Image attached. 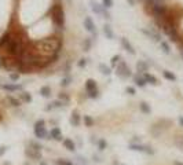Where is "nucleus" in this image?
I'll list each match as a JSON object with an SVG mask.
<instances>
[{"instance_id": "nucleus-39", "label": "nucleus", "mask_w": 183, "mask_h": 165, "mask_svg": "<svg viewBox=\"0 0 183 165\" xmlns=\"http://www.w3.org/2000/svg\"><path fill=\"white\" fill-rule=\"evenodd\" d=\"M77 65H78V68H84V66L87 65V59H85V58H81V59L77 62Z\"/></svg>"}, {"instance_id": "nucleus-50", "label": "nucleus", "mask_w": 183, "mask_h": 165, "mask_svg": "<svg viewBox=\"0 0 183 165\" xmlns=\"http://www.w3.org/2000/svg\"><path fill=\"white\" fill-rule=\"evenodd\" d=\"M68 2H70V0H68Z\"/></svg>"}, {"instance_id": "nucleus-18", "label": "nucleus", "mask_w": 183, "mask_h": 165, "mask_svg": "<svg viewBox=\"0 0 183 165\" xmlns=\"http://www.w3.org/2000/svg\"><path fill=\"white\" fill-rule=\"evenodd\" d=\"M40 95L44 96V98H50V96H51V87H50V85L42 87L40 88Z\"/></svg>"}, {"instance_id": "nucleus-7", "label": "nucleus", "mask_w": 183, "mask_h": 165, "mask_svg": "<svg viewBox=\"0 0 183 165\" xmlns=\"http://www.w3.org/2000/svg\"><path fill=\"white\" fill-rule=\"evenodd\" d=\"M141 32L143 33L145 36L149 37V39H151L153 41H158V43L161 41V36H160V35H158L157 32H154L153 29H145V28H142Z\"/></svg>"}, {"instance_id": "nucleus-29", "label": "nucleus", "mask_w": 183, "mask_h": 165, "mask_svg": "<svg viewBox=\"0 0 183 165\" xmlns=\"http://www.w3.org/2000/svg\"><path fill=\"white\" fill-rule=\"evenodd\" d=\"M70 81H72V77L68 74V76H65V77L61 80V85H62V87H68V85L70 84Z\"/></svg>"}, {"instance_id": "nucleus-28", "label": "nucleus", "mask_w": 183, "mask_h": 165, "mask_svg": "<svg viewBox=\"0 0 183 165\" xmlns=\"http://www.w3.org/2000/svg\"><path fill=\"white\" fill-rule=\"evenodd\" d=\"M19 98L24 101V102H32V96L29 92H21L19 94Z\"/></svg>"}, {"instance_id": "nucleus-10", "label": "nucleus", "mask_w": 183, "mask_h": 165, "mask_svg": "<svg viewBox=\"0 0 183 165\" xmlns=\"http://www.w3.org/2000/svg\"><path fill=\"white\" fill-rule=\"evenodd\" d=\"M48 136H50V139H54V140H62V132H61V129L58 127H54L50 131Z\"/></svg>"}, {"instance_id": "nucleus-49", "label": "nucleus", "mask_w": 183, "mask_h": 165, "mask_svg": "<svg viewBox=\"0 0 183 165\" xmlns=\"http://www.w3.org/2000/svg\"><path fill=\"white\" fill-rule=\"evenodd\" d=\"M180 57H182V59H183V52H180Z\"/></svg>"}, {"instance_id": "nucleus-35", "label": "nucleus", "mask_w": 183, "mask_h": 165, "mask_svg": "<svg viewBox=\"0 0 183 165\" xmlns=\"http://www.w3.org/2000/svg\"><path fill=\"white\" fill-rule=\"evenodd\" d=\"M102 6L105 8H110L113 6V0H102Z\"/></svg>"}, {"instance_id": "nucleus-44", "label": "nucleus", "mask_w": 183, "mask_h": 165, "mask_svg": "<svg viewBox=\"0 0 183 165\" xmlns=\"http://www.w3.org/2000/svg\"><path fill=\"white\" fill-rule=\"evenodd\" d=\"M179 124H180V127H183V116L179 117Z\"/></svg>"}, {"instance_id": "nucleus-34", "label": "nucleus", "mask_w": 183, "mask_h": 165, "mask_svg": "<svg viewBox=\"0 0 183 165\" xmlns=\"http://www.w3.org/2000/svg\"><path fill=\"white\" fill-rule=\"evenodd\" d=\"M175 143H176V146L179 147V149L183 150V136H178L176 140H175Z\"/></svg>"}, {"instance_id": "nucleus-9", "label": "nucleus", "mask_w": 183, "mask_h": 165, "mask_svg": "<svg viewBox=\"0 0 183 165\" xmlns=\"http://www.w3.org/2000/svg\"><path fill=\"white\" fill-rule=\"evenodd\" d=\"M0 88L8 91V92H15V91H21L22 85L21 84H11V83H7V84H0Z\"/></svg>"}, {"instance_id": "nucleus-5", "label": "nucleus", "mask_w": 183, "mask_h": 165, "mask_svg": "<svg viewBox=\"0 0 183 165\" xmlns=\"http://www.w3.org/2000/svg\"><path fill=\"white\" fill-rule=\"evenodd\" d=\"M83 24H84V28H85V30L87 32H90V33H92L94 36H98V32H96V26H95V22L92 21V18L91 17H84V21H83Z\"/></svg>"}, {"instance_id": "nucleus-43", "label": "nucleus", "mask_w": 183, "mask_h": 165, "mask_svg": "<svg viewBox=\"0 0 183 165\" xmlns=\"http://www.w3.org/2000/svg\"><path fill=\"white\" fill-rule=\"evenodd\" d=\"M6 150H7V147H6V146H2V147H0V156L6 153Z\"/></svg>"}, {"instance_id": "nucleus-2", "label": "nucleus", "mask_w": 183, "mask_h": 165, "mask_svg": "<svg viewBox=\"0 0 183 165\" xmlns=\"http://www.w3.org/2000/svg\"><path fill=\"white\" fill-rule=\"evenodd\" d=\"M50 14H51V19L58 28L65 26V11H63V7L59 3H55L54 6H51L50 8Z\"/></svg>"}, {"instance_id": "nucleus-20", "label": "nucleus", "mask_w": 183, "mask_h": 165, "mask_svg": "<svg viewBox=\"0 0 183 165\" xmlns=\"http://www.w3.org/2000/svg\"><path fill=\"white\" fill-rule=\"evenodd\" d=\"M99 72L102 73L103 76H110L111 69L109 68V66H106L105 63H99Z\"/></svg>"}, {"instance_id": "nucleus-6", "label": "nucleus", "mask_w": 183, "mask_h": 165, "mask_svg": "<svg viewBox=\"0 0 183 165\" xmlns=\"http://www.w3.org/2000/svg\"><path fill=\"white\" fill-rule=\"evenodd\" d=\"M129 149L134 151H141V153H146V154H154V150L149 146H143V144H135L132 143L129 144Z\"/></svg>"}, {"instance_id": "nucleus-1", "label": "nucleus", "mask_w": 183, "mask_h": 165, "mask_svg": "<svg viewBox=\"0 0 183 165\" xmlns=\"http://www.w3.org/2000/svg\"><path fill=\"white\" fill-rule=\"evenodd\" d=\"M146 8L156 19L164 18V17H167V15L171 12V10L168 8V6H165L164 3H147Z\"/></svg>"}, {"instance_id": "nucleus-45", "label": "nucleus", "mask_w": 183, "mask_h": 165, "mask_svg": "<svg viewBox=\"0 0 183 165\" xmlns=\"http://www.w3.org/2000/svg\"><path fill=\"white\" fill-rule=\"evenodd\" d=\"M127 2L129 3V6H134V4H135V0H127Z\"/></svg>"}, {"instance_id": "nucleus-36", "label": "nucleus", "mask_w": 183, "mask_h": 165, "mask_svg": "<svg viewBox=\"0 0 183 165\" xmlns=\"http://www.w3.org/2000/svg\"><path fill=\"white\" fill-rule=\"evenodd\" d=\"M30 146H32L33 150H37V151L42 150V144H40V143H36V142H30Z\"/></svg>"}, {"instance_id": "nucleus-17", "label": "nucleus", "mask_w": 183, "mask_h": 165, "mask_svg": "<svg viewBox=\"0 0 183 165\" xmlns=\"http://www.w3.org/2000/svg\"><path fill=\"white\" fill-rule=\"evenodd\" d=\"M134 83H135V85H138L141 88H143L146 85V81H145L143 76H134Z\"/></svg>"}, {"instance_id": "nucleus-40", "label": "nucleus", "mask_w": 183, "mask_h": 165, "mask_svg": "<svg viewBox=\"0 0 183 165\" xmlns=\"http://www.w3.org/2000/svg\"><path fill=\"white\" fill-rule=\"evenodd\" d=\"M10 78H11L12 81H17L19 78V73H11V74H10Z\"/></svg>"}, {"instance_id": "nucleus-42", "label": "nucleus", "mask_w": 183, "mask_h": 165, "mask_svg": "<svg viewBox=\"0 0 183 165\" xmlns=\"http://www.w3.org/2000/svg\"><path fill=\"white\" fill-rule=\"evenodd\" d=\"M165 0H146V3H164Z\"/></svg>"}, {"instance_id": "nucleus-21", "label": "nucleus", "mask_w": 183, "mask_h": 165, "mask_svg": "<svg viewBox=\"0 0 183 165\" xmlns=\"http://www.w3.org/2000/svg\"><path fill=\"white\" fill-rule=\"evenodd\" d=\"M26 154L30 156L32 158H35V160H42V154H40V151H37V150L29 149V150H26Z\"/></svg>"}, {"instance_id": "nucleus-13", "label": "nucleus", "mask_w": 183, "mask_h": 165, "mask_svg": "<svg viewBox=\"0 0 183 165\" xmlns=\"http://www.w3.org/2000/svg\"><path fill=\"white\" fill-rule=\"evenodd\" d=\"M143 78H145V81H146V84L149 83V84H153V85H157L158 84V81H157V78L154 77L153 74H150V73H143Z\"/></svg>"}, {"instance_id": "nucleus-41", "label": "nucleus", "mask_w": 183, "mask_h": 165, "mask_svg": "<svg viewBox=\"0 0 183 165\" xmlns=\"http://www.w3.org/2000/svg\"><path fill=\"white\" fill-rule=\"evenodd\" d=\"M127 92L129 94V95H135V88H132V87H127Z\"/></svg>"}, {"instance_id": "nucleus-30", "label": "nucleus", "mask_w": 183, "mask_h": 165, "mask_svg": "<svg viewBox=\"0 0 183 165\" xmlns=\"http://www.w3.org/2000/svg\"><path fill=\"white\" fill-rule=\"evenodd\" d=\"M106 146H108V144H106L105 139H99V140H98V149H99V150H105Z\"/></svg>"}, {"instance_id": "nucleus-8", "label": "nucleus", "mask_w": 183, "mask_h": 165, "mask_svg": "<svg viewBox=\"0 0 183 165\" xmlns=\"http://www.w3.org/2000/svg\"><path fill=\"white\" fill-rule=\"evenodd\" d=\"M120 43H121V45H123V48L127 52H129L131 55H135L136 54V51H135V48L132 47V44L128 41V39L127 37H121L120 39Z\"/></svg>"}, {"instance_id": "nucleus-25", "label": "nucleus", "mask_w": 183, "mask_h": 165, "mask_svg": "<svg viewBox=\"0 0 183 165\" xmlns=\"http://www.w3.org/2000/svg\"><path fill=\"white\" fill-rule=\"evenodd\" d=\"M162 76H164V78H167L169 81H176V76L169 70H162Z\"/></svg>"}, {"instance_id": "nucleus-33", "label": "nucleus", "mask_w": 183, "mask_h": 165, "mask_svg": "<svg viewBox=\"0 0 183 165\" xmlns=\"http://www.w3.org/2000/svg\"><path fill=\"white\" fill-rule=\"evenodd\" d=\"M87 94H88V96H90V98H92V99L99 98V91H98V88H96V90H94V91H91V92H87Z\"/></svg>"}, {"instance_id": "nucleus-37", "label": "nucleus", "mask_w": 183, "mask_h": 165, "mask_svg": "<svg viewBox=\"0 0 183 165\" xmlns=\"http://www.w3.org/2000/svg\"><path fill=\"white\" fill-rule=\"evenodd\" d=\"M57 165H73V162L68 161V160H57Z\"/></svg>"}, {"instance_id": "nucleus-4", "label": "nucleus", "mask_w": 183, "mask_h": 165, "mask_svg": "<svg viewBox=\"0 0 183 165\" xmlns=\"http://www.w3.org/2000/svg\"><path fill=\"white\" fill-rule=\"evenodd\" d=\"M35 135H36V138L39 139H45L47 138V129H45V121L44 120H39L36 121V124H35Z\"/></svg>"}, {"instance_id": "nucleus-23", "label": "nucleus", "mask_w": 183, "mask_h": 165, "mask_svg": "<svg viewBox=\"0 0 183 165\" xmlns=\"http://www.w3.org/2000/svg\"><path fill=\"white\" fill-rule=\"evenodd\" d=\"M62 105H63V102L62 101H54V102H51L50 105L47 106V110H54V109H58V107H62Z\"/></svg>"}, {"instance_id": "nucleus-3", "label": "nucleus", "mask_w": 183, "mask_h": 165, "mask_svg": "<svg viewBox=\"0 0 183 165\" xmlns=\"http://www.w3.org/2000/svg\"><path fill=\"white\" fill-rule=\"evenodd\" d=\"M116 74L117 77H120L121 80H127L132 76V72L129 69V66L127 65L125 61H120V62L116 65Z\"/></svg>"}, {"instance_id": "nucleus-14", "label": "nucleus", "mask_w": 183, "mask_h": 165, "mask_svg": "<svg viewBox=\"0 0 183 165\" xmlns=\"http://www.w3.org/2000/svg\"><path fill=\"white\" fill-rule=\"evenodd\" d=\"M103 33H105V36L108 37L109 40H113L114 33H113V29H111V26H110L109 24H105V25H103Z\"/></svg>"}, {"instance_id": "nucleus-24", "label": "nucleus", "mask_w": 183, "mask_h": 165, "mask_svg": "<svg viewBox=\"0 0 183 165\" xmlns=\"http://www.w3.org/2000/svg\"><path fill=\"white\" fill-rule=\"evenodd\" d=\"M139 109H141V111H142V113H145V114H150L151 113L150 106L147 105L146 102H141V103H139Z\"/></svg>"}, {"instance_id": "nucleus-15", "label": "nucleus", "mask_w": 183, "mask_h": 165, "mask_svg": "<svg viewBox=\"0 0 183 165\" xmlns=\"http://www.w3.org/2000/svg\"><path fill=\"white\" fill-rule=\"evenodd\" d=\"M96 81L95 80H92V78H88L87 81H85V91L87 92H91V91H94V90H96Z\"/></svg>"}, {"instance_id": "nucleus-31", "label": "nucleus", "mask_w": 183, "mask_h": 165, "mask_svg": "<svg viewBox=\"0 0 183 165\" xmlns=\"http://www.w3.org/2000/svg\"><path fill=\"white\" fill-rule=\"evenodd\" d=\"M84 123L87 127H92L94 125V120L92 117H90V116H84Z\"/></svg>"}, {"instance_id": "nucleus-48", "label": "nucleus", "mask_w": 183, "mask_h": 165, "mask_svg": "<svg viewBox=\"0 0 183 165\" xmlns=\"http://www.w3.org/2000/svg\"><path fill=\"white\" fill-rule=\"evenodd\" d=\"M40 165H47V164H45L44 161H42V162H40Z\"/></svg>"}, {"instance_id": "nucleus-32", "label": "nucleus", "mask_w": 183, "mask_h": 165, "mask_svg": "<svg viewBox=\"0 0 183 165\" xmlns=\"http://www.w3.org/2000/svg\"><path fill=\"white\" fill-rule=\"evenodd\" d=\"M120 61H121V57H120V55H114V57L111 58V66H113V68H116V65H117Z\"/></svg>"}, {"instance_id": "nucleus-12", "label": "nucleus", "mask_w": 183, "mask_h": 165, "mask_svg": "<svg viewBox=\"0 0 183 165\" xmlns=\"http://www.w3.org/2000/svg\"><path fill=\"white\" fill-rule=\"evenodd\" d=\"M136 69H138V72H141V73H146L147 69H149V63H147L146 61H138V62H136Z\"/></svg>"}, {"instance_id": "nucleus-38", "label": "nucleus", "mask_w": 183, "mask_h": 165, "mask_svg": "<svg viewBox=\"0 0 183 165\" xmlns=\"http://www.w3.org/2000/svg\"><path fill=\"white\" fill-rule=\"evenodd\" d=\"M59 101H65V102H69V96L66 95L65 92H62V94H59Z\"/></svg>"}, {"instance_id": "nucleus-26", "label": "nucleus", "mask_w": 183, "mask_h": 165, "mask_svg": "<svg viewBox=\"0 0 183 165\" xmlns=\"http://www.w3.org/2000/svg\"><path fill=\"white\" fill-rule=\"evenodd\" d=\"M91 44H92V40H91V37H85L84 41H83V48H84V51H90Z\"/></svg>"}, {"instance_id": "nucleus-11", "label": "nucleus", "mask_w": 183, "mask_h": 165, "mask_svg": "<svg viewBox=\"0 0 183 165\" xmlns=\"http://www.w3.org/2000/svg\"><path fill=\"white\" fill-rule=\"evenodd\" d=\"M90 6H91V10H92L95 14H98V15H102L103 11H105V7H103L102 4H98L96 2H94V0H91V2H90Z\"/></svg>"}, {"instance_id": "nucleus-27", "label": "nucleus", "mask_w": 183, "mask_h": 165, "mask_svg": "<svg viewBox=\"0 0 183 165\" xmlns=\"http://www.w3.org/2000/svg\"><path fill=\"white\" fill-rule=\"evenodd\" d=\"M7 99H8V102L11 103V106H14V107H18V106H21V101H18L17 98H12V96H7Z\"/></svg>"}, {"instance_id": "nucleus-46", "label": "nucleus", "mask_w": 183, "mask_h": 165, "mask_svg": "<svg viewBox=\"0 0 183 165\" xmlns=\"http://www.w3.org/2000/svg\"><path fill=\"white\" fill-rule=\"evenodd\" d=\"M179 47H180V52H183V41H179Z\"/></svg>"}, {"instance_id": "nucleus-19", "label": "nucleus", "mask_w": 183, "mask_h": 165, "mask_svg": "<svg viewBox=\"0 0 183 165\" xmlns=\"http://www.w3.org/2000/svg\"><path fill=\"white\" fill-rule=\"evenodd\" d=\"M70 124L73 127H77L80 124V116H78L77 111H73L72 113V117H70Z\"/></svg>"}, {"instance_id": "nucleus-16", "label": "nucleus", "mask_w": 183, "mask_h": 165, "mask_svg": "<svg viewBox=\"0 0 183 165\" xmlns=\"http://www.w3.org/2000/svg\"><path fill=\"white\" fill-rule=\"evenodd\" d=\"M63 146L68 149L69 151H75V149H76V144H75V142L72 140V139H69V138H66V139H63Z\"/></svg>"}, {"instance_id": "nucleus-22", "label": "nucleus", "mask_w": 183, "mask_h": 165, "mask_svg": "<svg viewBox=\"0 0 183 165\" xmlns=\"http://www.w3.org/2000/svg\"><path fill=\"white\" fill-rule=\"evenodd\" d=\"M160 47H161L164 54H171V47H169V44L165 41V40H161V41H160Z\"/></svg>"}, {"instance_id": "nucleus-47", "label": "nucleus", "mask_w": 183, "mask_h": 165, "mask_svg": "<svg viewBox=\"0 0 183 165\" xmlns=\"http://www.w3.org/2000/svg\"><path fill=\"white\" fill-rule=\"evenodd\" d=\"M175 165H183L182 162H175Z\"/></svg>"}]
</instances>
